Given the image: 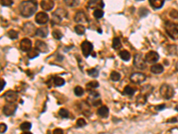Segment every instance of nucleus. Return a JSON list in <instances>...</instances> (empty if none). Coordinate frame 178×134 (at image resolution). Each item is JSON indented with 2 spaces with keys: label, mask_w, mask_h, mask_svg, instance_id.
Instances as JSON below:
<instances>
[{
  "label": "nucleus",
  "mask_w": 178,
  "mask_h": 134,
  "mask_svg": "<svg viewBox=\"0 0 178 134\" xmlns=\"http://www.w3.org/2000/svg\"><path fill=\"white\" fill-rule=\"evenodd\" d=\"M53 133H63V131L61 129H55V130H53Z\"/></svg>",
  "instance_id": "obj_45"
},
{
  "label": "nucleus",
  "mask_w": 178,
  "mask_h": 134,
  "mask_svg": "<svg viewBox=\"0 0 178 134\" xmlns=\"http://www.w3.org/2000/svg\"><path fill=\"white\" fill-rule=\"evenodd\" d=\"M5 86H6V82L2 79V80H1V88H0V90H3L4 88H5Z\"/></svg>",
  "instance_id": "obj_44"
},
{
  "label": "nucleus",
  "mask_w": 178,
  "mask_h": 134,
  "mask_svg": "<svg viewBox=\"0 0 178 134\" xmlns=\"http://www.w3.org/2000/svg\"><path fill=\"white\" fill-rule=\"evenodd\" d=\"M98 115H100L102 118H107L109 116V108L105 106H102L97 110Z\"/></svg>",
  "instance_id": "obj_18"
},
{
  "label": "nucleus",
  "mask_w": 178,
  "mask_h": 134,
  "mask_svg": "<svg viewBox=\"0 0 178 134\" xmlns=\"http://www.w3.org/2000/svg\"><path fill=\"white\" fill-rule=\"evenodd\" d=\"M1 5L3 6H9L13 5V0H1Z\"/></svg>",
  "instance_id": "obj_39"
},
{
  "label": "nucleus",
  "mask_w": 178,
  "mask_h": 134,
  "mask_svg": "<svg viewBox=\"0 0 178 134\" xmlns=\"http://www.w3.org/2000/svg\"><path fill=\"white\" fill-rule=\"evenodd\" d=\"M53 83H54L55 86L60 87V86H63V85H64V83H65V81H64L62 78L56 76V77H54V78H53Z\"/></svg>",
  "instance_id": "obj_24"
},
{
  "label": "nucleus",
  "mask_w": 178,
  "mask_h": 134,
  "mask_svg": "<svg viewBox=\"0 0 178 134\" xmlns=\"http://www.w3.org/2000/svg\"><path fill=\"white\" fill-rule=\"evenodd\" d=\"M38 9V3L35 0H26L19 6L20 14L23 17H30L35 14Z\"/></svg>",
  "instance_id": "obj_1"
},
{
  "label": "nucleus",
  "mask_w": 178,
  "mask_h": 134,
  "mask_svg": "<svg viewBox=\"0 0 178 134\" xmlns=\"http://www.w3.org/2000/svg\"><path fill=\"white\" fill-rule=\"evenodd\" d=\"M121 47H122V44H121L119 38H114L113 41H112V48L115 50H118L119 48H121Z\"/></svg>",
  "instance_id": "obj_22"
},
{
  "label": "nucleus",
  "mask_w": 178,
  "mask_h": 134,
  "mask_svg": "<svg viewBox=\"0 0 178 134\" xmlns=\"http://www.w3.org/2000/svg\"><path fill=\"white\" fill-rule=\"evenodd\" d=\"M16 110H17V105L14 103H9L3 107V113L6 116H11L15 114Z\"/></svg>",
  "instance_id": "obj_6"
},
{
  "label": "nucleus",
  "mask_w": 178,
  "mask_h": 134,
  "mask_svg": "<svg viewBox=\"0 0 178 134\" xmlns=\"http://www.w3.org/2000/svg\"><path fill=\"white\" fill-rule=\"evenodd\" d=\"M166 31L168 34L171 39L177 40L178 39V23H175L172 22L166 23Z\"/></svg>",
  "instance_id": "obj_2"
},
{
  "label": "nucleus",
  "mask_w": 178,
  "mask_h": 134,
  "mask_svg": "<svg viewBox=\"0 0 178 134\" xmlns=\"http://www.w3.org/2000/svg\"><path fill=\"white\" fill-rule=\"evenodd\" d=\"M87 6L89 9H102L104 6V3L102 0H89Z\"/></svg>",
  "instance_id": "obj_10"
},
{
  "label": "nucleus",
  "mask_w": 178,
  "mask_h": 134,
  "mask_svg": "<svg viewBox=\"0 0 178 134\" xmlns=\"http://www.w3.org/2000/svg\"><path fill=\"white\" fill-rule=\"evenodd\" d=\"M119 57H120V58L122 59V60H124V61H129V59L131 57L130 53L127 50L121 51V52L119 53Z\"/></svg>",
  "instance_id": "obj_23"
},
{
  "label": "nucleus",
  "mask_w": 178,
  "mask_h": 134,
  "mask_svg": "<svg viewBox=\"0 0 178 134\" xmlns=\"http://www.w3.org/2000/svg\"><path fill=\"white\" fill-rule=\"evenodd\" d=\"M74 21L77 23H87V17L85 15V13L79 11L77 12L75 15V18H74Z\"/></svg>",
  "instance_id": "obj_16"
},
{
  "label": "nucleus",
  "mask_w": 178,
  "mask_h": 134,
  "mask_svg": "<svg viewBox=\"0 0 178 134\" xmlns=\"http://www.w3.org/2000/svg\"><path fill=\"white\" fill-rule=\"evenodd\" d=\"M59 115H61V117H62V118L69 117V112L66 110V109H64V108L60 109Z\"/></svg>",
  "instance_id": "obj_35"
},
{
  "label": "nucleus",
  "mask_w": 178,
  "mask_h": 134,
  "mask_svg": "<svg viewBox=\"0 0 178 134\" xmlns=\"http://www.w3.org/2000/svg\"><path fill=\"white\" fill-rule=\"evenodd\" d=\"M85 124H86V122L85 121V119H82V118L77 119V127H83Z\"/></svg>",
  "instance_id": "obj_38"
},
{
  "label": "nucleus",
  "mask_w": 178,
  "mask_h": 134,
  "mask_svg": "<svg viewBox=\"0 0 178 134\" xmlns=\"http://www.w3.org/2000/svg\"><path fill=\"white\" fill-rule=\"evenodd\" d=\"M53 37L55 39V40H61L62 38V34L60 31L59 30H53V32H52Z\"/></svg>",
  "instance_id": "obj_31"
},
{
  "label": "nucleus",
  "mask_w": 178,
  "mask_h": 134,
  "mask_svg": "<svg viewBox=\"0 0 178 134\" xmlns=\"http://www.w3.org/2000/svg\"><path fill=\"white\" fill-rule=\"evenodd\" d=\"M75 31L78 35H83L85 32V28L83 25H77L75 27Z\"/></svg>",
  "instance_id": "obj_28"
},
{
  "label": "nucleus",
  "mask_w": 178,
  "mask_h": 134,
  "mask_svg": "<svg viewBox=\"0 0 178 134\" xmlns=\"http://www.w3.org/2000/svg\"><path fill=\"white\" fill-rule=\"evenodd\" d=\"M64 3L66 4V6L73 7V6H77L79 4V0H64Z\"/></svg>",
  "instance_id": "obj_26"
},
{
  "label": "nucleus",
  "mask_w": 178,
  "mask_h": 134,
  "mask_svg": "<svg viewBox=\"0 0 178 134\" xmlns=\"http://www.w3.org/2000/svg\"><path fill=\"white\" fill-rule=\"evenodd\" d=\"M93 16L96 19H101L103 16V11L102 9H96L93 12Z\"/></svg>",
  "instance_id": "obj_30"
},
{
  "label": "nucleus",
  "mask_w": 178,
  "mask_h": 134,
  "mask_svg": "<svg viewBox=\"0 0 178 134\" xmlns=\"http://www.w3.org/2000/svg\"><path fill=\"white\" fill-rule=\"evenodd\" d=\"M35 48L39 51L40 53H46L48 51V47L44 41L37 40L35 43Z\"/></svg>",
  "instance_id": "obj_17"
},
{
  "label": "nucleus",
  "mask_w": 178,
  "mask_h": 134,
  "mask_svg": "<svg viewBox=\"0 0 178 134\" xmlns=\"http://www.w3.org/2000/svg\"><path fill=\"white\" fill-rule=\"evenodd\" d=\"M21 49L23 51V52H29L32 48V44L31 41L29 40V39H22V41H21Z\"/></svg>",
  "instance_id": "obj_14"
},
{
  "label": "nucleus",
  "mask_w": 178,
  "mask_h": 134,
  "mask_svg": "<svg viewBox=\"0 0 178 134\" xmlns=\"http://www.w3.org/2000/svg\"><path fill=\"white\" fill-rule=\"evenodd\" d=\"M165 0H149L150 5L154 9H160L163 6Z\"/></svg>",
  "instance_id": "obj_19"
},
{
  "label": "nucleus",
  "mask_w": 178,
  "mask_h": 134,
  "mask_svg": "<svg viewBox=\"0 0 178 134\" xmlns=\"http://www.w3.org/2000/svg\"><path fill=\"white\" fill-rule=\"evenodd\" d=\"M176 111H178V105L176 106Z\"/></svg>",
  "instance_id": "obj_48"
},
{
  "label": "nucleus",
  "mask_w": 178,
  "mask_h": 134,
  "mask_svg": "<svg viewBox=\"0 0 178 134\" xmlns=\"http://www.w3.org/2000/svg\"><path fill=\"white\" fill-rule=\"evenodd\" d=\"M37 30L36 27L34 26L33 23H26L25 24L23 25V31L28 35H30V36H34L37 33Z\"/></svg>",
  "instance_id": "obj_13"
},
{
  "label": "nucleus",
  "mask_w": 178,
  "mask_h": 134,
  "mask_svg": "<svg viewBox=\"0 0 178 134\" xmlns=\"http://www.w3.org/2000/svg\"><path fill=\"white\" fill-rule=\"evenodd\" d=\"M8 36L10 39L15 40V39H17L18 38V32H16V31H14V30H11V31H8Z\"/></svg>",
  "instance_id": "obj_36"
},
{
  "label": "nucleus",
  "mask_w": 178,
  "mask_h": 134,
  "mask_svg": "<svg viewBox=\"0 0 178 134\" xmlns=\"http://www.w3.org/2000/svg\"><path fill=\"white\" fill-rule=\"evenodd\" d=\"M149 14V11L146 8H141L139 10V15L142 17L146 16L147 15Z\"/></svg>",
  "instance_id": "obj_40"
},
{
  "label": "nucleus",
  "mask_w": 178,
  "mask_h": 134,
  "mask_svg": "<svg viewBox=\"0 0 178 134\" xmlns=\"http://www.w3.org/2000/svg\"><path fill=\"white\" fill-rule=\"evenodd\" d=\"M7 103H14L18 99V93L14 90H8L3 96Z\"/></svg>",
  "instance_id": "obj_8"
},
{
  "label": "nucleus",
  "mask_w": 178,
  "mask_h": 134,
  "mask_svg": "<svg viewBox=\"0 0 178 134\" xmlns=\"http://www.w3.org/2000/svg\"><path fill=\"white\" fill-rule=\"evenodd\" d=\"M31 124L30 123H29V122H25V123H23V124H22L21 126H20V128H21V130L22 131H23V132H28V131H30V129H31Z\"/></svg>",
  "instance_id": "obj_27"
},
{
  "label": "nucleus",
  "mask_w": 178,
  "mask_h": 134,
  "mask_svg": "<svg viewBox=\"0 0 178 134\" xmlns=\"http://www.w3.org/2000/svg\"><path fill=\"white\" fill-rule=\"evenodd\" d=\"M93 46L92 43H90L87 40H85V41L82 42L81 44V50H82V53H83V56L85 57H88L90 56V54L92 53L93 51Z\"/></svg>",
  "instance_id": "obj_5"
},
{
  "label": "nucleus",
  "mask_w": 178,
  "mask_h": 134,
  "mask_svg": "<svg viewBox=\"0 0 178 134\" xmlns=\"http://www.w3.org/2000/svg\"><path fill=\"white\" fill-rule=\"evenodd\" d=\"M6 130H7V127H6V125L5 124H0V133H5L6 132Z\"/></svg>",
  "instance_id": "obj_41"
},
{
  "label": "nucleus",
  "mask_w": 178,
  "mask_h": 134,
  "mask_svg": "<svg viewBox=\"0 0 178 134\" xmlns=\"http://www.w3.org/2000/svg\"><path fill=\"white\" fill-rule=\"evenodd\" d=\"M170 16L172 17V18H175V19L178 18V11H176V10H172V11L170 12Z\"/></svg>",
  "instance_id": "obj_42"
},
{
  "label": "nucleus",
  "mask_w": 178,
  "mask_h": 134,
  "mask_svg": "<svg viewBox=\"0 0 178 134\" xmlns=\"http://www.w3.org/2000/svg\"><path fill=\"white\" fill-rule=\"evenodd\" d=\"M160 93L163 98L170 99L174 97L175 90L172 86H170L168 84H163L161 85L160 89Z\"/></svg>",
  "instance_id": "obj_3"
},
{
  "label": "nucleus",
  "mask_w": 178,
  "mask_h": 134,
  "mask_svg": "<svg viewBox=\"0 0 178 134\" xmlns=\"http://www.w3.org/2000/svg\"><path fill=\"white\" fill-rule=\"evenodd\" d=\"M36 35H38L40 38H45L48 35V29L46 27H41V28L37 30Z\"/></svg>",
  "instance_id": "obj_21"
},
{
  "label": "nucleus",
  "mask_w": 178,
  "mask_h": 134,
  "mask_svg": "<svg viewBox=\"0 0 178 134\" xmlns=\"http://www.w3.org/2000/svg\"><path fill=\"white\" fill-rule=\"evenodd\" d=\"M35 20H36V23L38 24H45L49 21V17H48L47 14L40 12L38 14H37Z\"/></svg>",
  "instance_id": "obj_11"
},
{
  "label": "nucleus",
  "mask_w": 178,
  "mask_h": 134,
  "mask_svg": "<svg viewBox=\"0 0 178 134\" xmlns=\"http://www.w3.org/2000/svg\"><path fill=\"white\" fill-rule=\"evenodd\" d=\"M163 71H164L163 65H161L160 64L153 65L151 67V72L152 73H155V74H160L161 73H163Z\"/></svg>",
  "instance_id": "obj_20"
},
{
  "label": "nucleus",
  "mask_w": 178,
  "mask_h": 134,
  "mask_svg": "<svg viewBox=\"0 0 178 134\" xmlns=\"http://www.w3.org/2000/svg\"><path fill=\"white\" fill-rule=\"evenodd\" d=\"M87 73H88V75L92 76V77H93V78L98 77V75H99V72H98V70H97V69H95V68H93V69L88 70Z\"/></svg>",
  "instance_id": "obj_33"
},
{
  "label": "nucleus",
  "mask_w": 178,
  "mask_h": 134,
  "mask_svg": "<svg viewBox=\"0 0 178 134\" xmlns=\"http://www.w3.org/2000/svg\"><path fill=\"white\" fill-rule=\"evenodd\" d=\"M86 87L89 88V89H96V88L99 87V83L97 82H90L86 85Z\"/></svg>",
  "instance_id": "obj_37"
},
{
  "label": "nucleus",
  "mask_w": 178,
  "mask_h": 134,
  "mask_svg": "<svg viewBox=\"0 0 178 134\" xmlns=\"http://www.w3.org/2000/svg\"><path fill=\"white\" fill-rule=\"evenodd\" d=\"M110 79L113 81V82H118L120 80V74H119L118 72H112L110 73Z\"/></svg>",
  "instance_id": "obj_32"
},
{
  "label": "nucleus",
  "mask_w": 178,
  "mask_h": 134,
  "mask_svg": "<svg viewBox=\"0 0 178 134\" xmlns=\"http://www.w3.org/2000/svg\"><path fill=\"white\" fill-rule=\"evenodd\" d=\"M130 80L136 84L142 83L146 80V75L142 73H135L130 76Z\"/></svg>",
  "instance_id": "obj_9"
},
{
  "label": "nucleus",
  "mask_w": 178,
  "mask_h": 134,
  "mask_svg": "<svg viewBox=\"0 0 178 134\" xmlns=\"http://www.w3.org/2000/svg\"><path fill=\"white\" fill-rule=\"evenodd\" d=\"M166 107V106H165V104H162V105H159V106H157L155 109L157 110V111H160V110H163V109Z\"/></svg>",
  "instance_id": "obj_43"
},
{
  "label": "nucleus",
  "mask_w": 178,
  "mask_h": 134,
  "mask_svg": "<svg viewBox=\"0 0 178 134\" xmlns=\"http://www.w3.org/2000/svg\"><path fill=\"white\" fill-rule=\"evenodd\" d=\"M74 93H75V95H76V96H77V97H80V96H82V95L84 94V90H83L81 87L77 86V87H76V88L74 89Z\"/></svg>",
  "instance_id": "obj_34"
},
{
  "label": "nucleus",
  "mask_w": 178,
  "mask_h": 134,
  "mask_svg": "<svg viewBox=\"0 0 178 134\" xmlns=\"http://www.w3.org/2000/svg\"><path fill=\"white\" fill-rule=\"evenodd\" d=\"M160 58V56L157 52L155 51H150L146 54L145 56V61L150 63V64H152V63H155L157 62Z\"/></svg>",
  "instance_id": "obj_12"
},
{
  "label": "nucleus",
  "mask_w": 178,
  "mask_h": 134,
  "mask_svg": "<svg viewBox=\"0 0 178 134\" xmlns=\"http://www.w3.org/2000/svg\"><path fill=\"white\" fill-rule=\"evenodd\" d=\"M39 51L38 50L37 48L36 49H30V50L28 52V57H29V58L30 59H33L35 57H38V55H39Z\"/></svg>",
  "instance_id": "obj_25"
},
{
  "label": "nucleus",
  "mask_w": 178,
  "mask_h": 134,
  "mask_svg": "<svg viewBox=\"0 0 178 134\" xmlns=\"http://www.w3.org/2000/svg\"><path fill=\"white\" fill-rule=\"evenodd\" d=\"M136 92V90L131 87V86H127L125 89H124V94H126V95H128V96H132V95H134Z\"/></svg>",
  "instance_id": "obj_29"
},
{
  "label": "nucleus",
  "mask_w": 178,
  "mask_h": 134,
  "mask_svg": "<svg viewBox=\"0 0 178 134\" xmlns=\"http://www.w3.org/2000/svg\"><path fill=\"white\" fill-rule=\"evenodd\" d=\"M134 65H135L136 68L140 69V70L146 69L147 65H146V63H145L144 59L143 58L142 55L136 54V56H135V57H134Z\"/></svg>",
  "instance_id": "obj_7"
},
{
  "label": "nucleus",
  "mask_w": 178,
  "mask_h": 134,
  "mask_svg": "<svg viewBox=\"0 0 178 134\" xmlns=\"http://www.w3.org/2000/svg\"><path fill=\"white\" fill-rule=\"evenodd\" d=\"M68 15L67 12L62 8H58L53 14V19H52V23L53 24H58L61 22V20Z\"/></svg>",
  "instance_id": "obj_4"
},
{
  "label": "nucleus",
  "mask_w": 178,
  "mask_h": 134,
  "mask_svg": "<svg viewBox=\"0 0 178 134\" xmlns=\"http://www.w3.org/2000/svg\"><path fill=\"white\" fill-rule=\"evenodd\" d=\"M174 122H177L176 118H171L170 120H168V123H174Z\"/></svg>",
  "instance_id": "obj_46"
},
{
  "label": "nucleus",
  "mask_w": 178,
  "mask_h": 134,
  "mask_svg": "<svg viewBox=\"0 0 178 134\" xmlns=\"http://www.w3.org/2000/svg\"><path fill=\"white\" fill-rule=\"evenodd\" d=\"M40 6L45 11H50L54 6V1L53 0H42L40 2Z\"/></svg>",
  "instance_id": "obj_15"
},
{
  "label": "nucleus",
  "mask_w": 178,
  "mask_h": 134,
  "mask_svg": "<svg viewBox=\"0 0 178 134\" xmlns=\"http://www.w3.org/2000/svg\"><path fill=\"white\" fill-rule=\"evenodd\" d=\"M136 1H142V0H136Z\"/></svg>",
  "instance_id": "obj_49"
},
{
  "label": "nucleus",
  "mask_w": 178,
  "mask_h": 134,
  "mask_svg": "<svg viewBox=\"0 0 178 134\" xmlns=\"http://www.w3.org/2000/svg\"><path fill=\"white\" fill-rule=\"evenodd\" d=\"M176 70H177V71H178V62H177V63H176Z\"/></svg>",
  "instance_id": "obj_47"
}]
</instances>
